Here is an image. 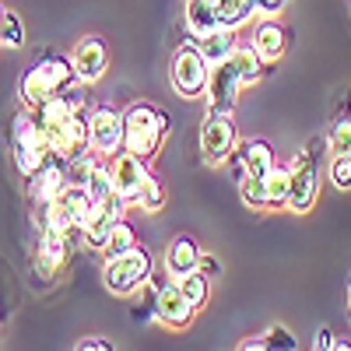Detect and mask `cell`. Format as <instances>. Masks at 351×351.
<instances>
[{"label": "cell", "instance_id": "cell-1", "mask_svg": "<svg viewBox=\"0 0 351 351\" xmlns=\"http://www.w3.org/2000/svg\"><path fill=\"white\" fill-rule=\"evenodd\" d=\"M165 112H158L152 102H134L123 109V152L137 158H155L165 141Z\"/></svg>", "mask_w": 351, "mask_h": 351}, {"label": "cell", "instance_id": "cell-2", "mask_svg": "<svg viewBox=\"0 0 351 351\" xmlns=\"http://www.w3.org/2000/svg\"><path fill=\"white\" fill-rule=\"evenodd\" d=\"M74 81H77V74H74L71 56H67V60H60V56H49V60L36 64L32 71L21 77V99H25L28 109H39V106H46L49 99H56L60 92H67Z\"/></svg>", "mask_w": 351, "mask_h": 351}, {"label": "cell", "instance_id": "cell-3", "mask_svg": "<svg viewBox=\"0 0 351 351\" xmlns=\"http://www.w3.org/2000/svg\"><path fill=\"white\" fill-rule=\"evenodd\" d=\"M169 81L176 88V95H183V99H204V95H208V81H211V64L200 56L197 46H183L180 53L172 56Z\"/></svg>", "mask_w": 351, "mask_h": 351}, {"label": "cell", "instance_id": "cell-4", "mask_svg": "<svg viewBox=\"0 0 351 351\" xmlns=\"http://www.w3.org/2000/svg\"><path fill=\"white\" fill-rule=\"evenodd\" d=\"M148 278H152V256L141 246H134L120 256H109V263H106V288L112 295H127V291L141 288Z\"/></svg>", "mask_w": 351, "mask_h": 351}, {"label": "cell", "instance_id": "cell-5", "mask_svg": "<svg viewBox=\"0 0 351 351\" xmlns=\"http://www.w3.org/2000/svg\"><path fill=\"white\" fill-rule=\"evenodd\" d=\"M236 152V123L228 112H208V120L200 123V158L208 165L228 162Z\"/></svg>", "mask_w": 351, "mask_h": 351}, {"label": "cell", "instance_id": "cell-6", "mask_svg": "<svg viewBox=\"0 0 351 351\" xmlns=\"http://www.w3.org/2000/svg\"><path fill=\"white\" fill-rule=\"evenodd\" d=\"M120 148H123V112H116L112 106H99L88 116V152L109 158Z\"/></svg>", "mask_w": 351, "mask_h": 351}, {"label": "cell", "instance_id": "cell-7", "mask_svg": "<svg viewBox=\"0 0 351 351\" xmlns=\"http://www.w3.org/2000/svg\"><path fill=\"white\" fill-rule=\"evenodd\" d=\"M243 77L236 74L232 60H221L211 67V81H208V112H232V106L239 102V92H243Z\"/></svg>", "mask_w": 351, "mask_h": 351}, {"label": "cell", "instance_id": "cell-8", "mask_svg": "<svg viewBox=\"0 0 351 351\" xmlns=\"http://www.w3.org/2000/svg\"><path fill=\"white\" fill-rule=\"evenodd\" d=\"M291 180H288V200H285V208L288 211H295V215H306L313 204H316V169L306 155H295L291 158Z\"/></svg>", "mask_w": 351, "mask_h": 351}, {"label": "cell", "instance_id": "cell-9", "mask_svg": "<svg viewBox=\"0 0 351 351\" xmlns=\"http://www.w3.org/2000/svg\"><path fill=\"white\" fill-rule=\"evenodd\" d=\"M109 169H112V186H116V193H120L127 204L137 200L144 180L152 176V172H148V158H137V155H130V152H123Z\"/></svg>", "mask_w": 351, "mask_h": 351}, {"label": "cell", "instance_id": "cell-10", "mask_svg": "<svg viewBox=\"0 0 351 351\" xmlns=\"http://www.w3.org/2000/svg\"><path fill=\"white\" fill-rule=\"evenodd\" d=\"M71 64H74V74L81 84H95L106 77V67H109V53L99 39H81L74 49H71Z\"/></svg>", "mask_w": 351, "mask_h": 351}, {"label": "cell", "instance_id": "cell-11", "mask_svg": "<svg viewBox=\"0 0 351 351\" xmlns=\"http://www.w3.org/2000/svg\"><path fill=\"white\" fill-rule=\"evenodd\" d=\"M193 316H197V309L183 299V291L176 285H165L158 291V302H155V319L158 324H165L172 330H183V327L193 324Z\"/></svg>", "mask_w": 351, "mask_h": 351}, {"label": "cell", "instance_id": "cell-12", "mask_svg": "<svg viewBox=\"0 0 351 351\" xmlns=\"http://www.w3.org/2000/svg\"><path fill=\"white\" fill-rule=\"evenodd\" d=\"M165 271L169 278H183L190 271H200V250L190 236H180V239H172L169 250H165Z\"/></svg>", "mask_w": 351, "mask_h": 351}, {"label": "cell", "instance_id": "cell-13", "mask_svg": "<svg viewBox=\"0 0 351 351\" xmlns=\"http://www.w3.org/2000/svg\"><path fill=\"white\" fill-rule=\"evenodd\" d=\"M250 46L263 56V64H278L281 56H285V46H288L285 28H281V25H274V21L256 25V32H253V43H250Z\"/></svg>", "mask_w": 351, "mask_h": 351}, {"label": "cell", "instance_id": "cell-14", "mask_svg": "<svg viewBox=\"0 0 351 351\" xmlns=\"http://www.w3.org/2000/svg\"><path fill=\"white\" fill-rule=\"evenodd\" d=\"M67 232H53L46 228L43 232V239H39V267L43 274H56L67 263Z\"/></svg>", "mask_w": 351, "mask_h": 351}, {"label": "cell", "instance_id": "cell-15", "mask_svg": "<svg viewBox=\"0 0 351 351\" xmlns=\"http://www.w3.org/2000/svg\"><path fill=\"white\" fill-rule=\"evenodd\" d=\"M236 46H239V39H236V28H215L211 36H200V39H197L200 56H204V60H208L211 67H215V64H221V60H228Z\"/></svg>", "mask_w": 351, "mask_h": 351}, {"label": "cell", "instance_id": "cell-16", "mask_svg": "<svg viewBox=\"0 0 351 351\" xmlns=\"http://www.w3.org/2000/svg\"><path fill=\"white\" fill-rule=\"evenodd\" d=\"M186 28L190 36L200 39V36H211L218 25V11H215V0H186Z\"/></svg>", "mask_w": 351, "mask_h": 351}, {"label": "cell", "instance_id": "cell-17", "mask_svg": "<svg viewBox=\"0 0 351 351\" xmlns=\"http://www.w3.org/2000/svg\"><path fill=\"white\" fill-rule=\"evenodd\" d=\"M274 148L267 141H246L243 144V176H267L274 169Z\"/></svg>", "mask_w": 351, "mask_h": 351}, {"label": "cell", "instance_id": "cell-18", "mask_svg": "<svg viewBox=\"0 0 351 351\" xmlns=\"http://www.w3.org/2000/svg\"><path fill=\"white\" fill-rule=\"evenodd\" d=\"M228 60H232V67H236V74L243 77V84H256L263 77V56L253 46H236Z\"/></svg>", "mask_w": 351, "mask_h": 351}, {"label": "cell", "instance_id": "cell-19", "mask_svg": "<svg viewBox=\"0 0 351 351\" xmlns=\"http://www.w3.org/2000/svg\"><path fill=\"white\" fill-rule=\"evenodd\" d=\"M215 11H218V25L221 28H239L253 18L256 4L253 0H215Z\"/></svg>", "mask_w": 351, "mask_h": 351}, {"label": "cell", "instance_id": "cell-20", "mask_svg": "<svg viewBox=\"0 0 351 351\" xmlns=\"http://www.w3.org/2000/svg\"><path fill=\"white\" fill-rule=\"evenodd\" d=\"M172 285L183 291V299L193 306V309H200L204 302H208V274L204 271H190V274H183V278H172Z\"/></svg>", "mask_w": 351, "mask_h": 351}, {"label": "cell", "instance_id": "cell-21", "mask_svg": "<svg viewBox=\"0 0 351 351\" xmlns=\"http://www.w3.org/2000/svg\"><path fill=\"white\" fill-rule=\"evenodd\" d=\"M288 180H291V169L288 165H274L267 176H263V183H267V211L271 208H285V200H288Z\"/></svg>", "mask_w": 351, "mask_h": 351}, {"label": "cell", "instance_id": "cell-22", "mask_svg": "<svg viewBox=\"0 0 351 351\" xmlns=\"http://www.w3.org/2000/svg\"><path fill=\"white\" fill-rule=\"evenodd\" d=\"M239 197H243L246 208L267 211V183H263V176H243L239 180Z\"/></svg>", "mask_w": 351, "mask_h": 351}, {"label": "cell", "instance_id": "cell-23", "mask_svg": "<svg viewBox=\"0 0 351 351\" xmlns=\"http://www.w3.org/2000/svg\"><path fill=\"white\" fill-rule=\"evenodd\" d=\"M137 246V236H134V228L120 218L112 225V232H109V239H106V256H120V253H127V250H134Z\"/></svg>", "mask_w": 351, "mask_h": 351}, {"label": "cell", "instance_id": "cell-24", "mask_svg": "<svg viewBox=\"0 0 351 351\" xmlns=\"http://www.w3.org/2000/svg\"><path fill=\"white\" fill-rule=\"evenodd\" d=\"M88 193H92V200H99V204H106V200H112V197H116V186H112V169H109V165H99V162H95L92 180H88Z\"/></svg>", "mask_w": 351, "mask_h": 351}, {"label": "cell", "instance_id": "cell-25", "mask_svg": "<svg viewBox=\"0 0 351 351\" xmlns=\"http://www.w3.org/2000/svg\"><path fill=\"white\" fill-rule=\"evenodd\" d=\"M134 204H141L144 211H158L162 204H165V190H162V183L155 180V176H148V180H144V186H141V193H137Z\"/></svg>", "mask_w": 351, "mask_h": 351}, {"label": "cell", "instance_id": "cell-26", "mask_svg": "<svg viewBox=\"0 0 351 351\" xmlns=\"http://www.w3.org/2000/svg\"><path fill=\"white\" fill-rule=\"evenodd\" d=\"M92 169H95V158H92V155H74V158L67 162V183L88 186V180H92Z\"/></svg>", "mask_w": 351, "mask_h": 351}, {"label": "cell", "instance_id": "cell-27", "mask_svg": "<svg viewBox=\"0 0 351 351\" xmlns=\"http://www.w3.org/2000/svg\"><path fill=\"white\" fill-rule=\"evenodd\" d=\"M327 144H330V155H351V120H337L330 127Z\"/></svg>", "mask_w": 351, "mask_h": 351}, {"label": "cell", "instance_id": "cell-28", "mask_svg": "<svg viewBox=\"0 0 351 351\" xmlns=\"http://www.w3.org/2000/svg\"><path fill=\"white\" fill-rule=\"evenodd\" d=\"M330 183L337 190H351V155H334V162H330Z\"/></svg>", "mask_w": 351, "mask_h": 351}, {"label": "cell", "instance_id": "cell-29", "mask_svg": "<svg viewBox=\"0 0 351 351\" xmlns=\"http://www.w3.org/2000/svg\"><path fill=\"white\" fill-rule=\"evenodd\" d=\"M0 43L4 46H21L25 43V32H21V21L14 14L4 18V25H0Z\"/></svg>", "mask_w": 351, "mask_h": 351}, {"label": "cell", "instance_id": "cell-30", "mask_svg": "<svg viewBox=\"0 0 351 351\" xmlns=\"http://www.w3.org/2000/svg\"><path fill=\"white\" fill-rule=\"evenodd\" d=\"M253 4H256L260 14H278V11L288 4V0H253Z\"/></svg>", "mask_w": 351, "mask_h": 351}, {"label": "cell", "instance_id": "cell-31", "mask_svg": "<svg viewBox=\"0 0 351 351\" xmlns=\"http://www.w3.org/2000/svg\"><path fill=\"white\" fill-rule=\"evenodd\" d=\"M200 271L211 278V274H218V271H221V263H218L215 256H208V253H200Z\"/></svg>", "mask_w": 351, "mask_h": 351}, {"label": "cell", "instance_id": "cell-32", "mask_svg": "<svg viewBox=\"0 0 351 351\" xmlns=\"http://www.w3.org/2000/svg\"><path fill=\"white\" fill-rule=\"evenodd\" d=\"M239 348H250V351H260V348H267V341H263V337H250V341H243Z\"/></svg>", "mask_w": 351, "mask_h": 351}, {"label": "cell", "instance_id": "cell-33", "mask_svg": "<svg viewBox=\"0 0 351 351\" xmlns=\"http://www.w3.org/2000/svg\"><path fill=\"white\" fill-rule=\"evenodd\" d=\"M81 348H109V341H84Z\"/></svg>", "mask_w": 351, "mask_h": 351}, {"label": "cell", "instance_id": "cell-34", "mask_svg": "<svg viewBox=\"0 0 351 351\" xmlns=\"http://www.w3.org/2000/svg\"><path fill=\"white\" fill-rule=\"evenodd\" d=\"M4 18H8V11H4V4H0V25H4Z\"/></svg>", "mask_w": 351, "mask_h": 351}, {"label": "cell", "instance_id": "cell-35", "mask_svg": "<svg viewBox=\"0 0 351 351\" xmlns=\"http://www.w3.org/2000/svg\"><path fill=\"white\" fill-rule=\"evenodd\" d=\"M348 309H351V281H348Z\"/></svg>", "mask_w": 351, "mask_h": 351}]
</instances>
